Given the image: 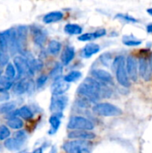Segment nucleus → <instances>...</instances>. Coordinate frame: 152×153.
I'll list each match as a JSON object with an SVG mask.
<instances>
[{
	"mask_svg": "<svg viewBox=\"0 0 152 153\" xmlns=\"http://www.w3.org/2000/svg\"><path fill=\"white\" fill-rule=\"evenodd\" d=\"M96 135L90 131H70L68 133V138L71 140L90 141L95 139Z\"/></svg>",
	"mask_w": 152,
	"mask_h": 153,
	"instance_id": "nucleus-14",
	"label": "nucleus"
},
{
	"mask_svg": "<svg viewBox=\"0 0 152 153\" xmlns=\"http://www.w3.org/2000/svg\"><path fill=\"white\" fill-rule=\"evenodd\" d=\"M100 51L99 45L96 43H88L84 46L82 50V56L83 58H90L92 56L98 54Z\"/></svg>",
	"mask_w": 152,
	"mask_h": 153,
	"instance_id": "nucleus-18",
	"label": "nucleus"
},
{
	"mask_svg": "<svg viewBox=\"0 0 152 153\" xmlns=\"http://www.w3.org/2000/svg\"><path fill=\"white\" fill-rule=\"evenodd\" d=\"M34 89V83L31 80L22 78L13 84V91L16 95H22L25 93H30Z\"/></svg>",
	"mask_w": 152,
	"mask_h": 153,
	"instance_id": "nucleus-8",
	"label": "nucleus"
},
{
	"mask_svg": "<svg viewBox=\"0 0 152 153\" xmlns=\"http://www.w3.org/2000/svg\"><path fill=\"white\" fill-rule=\"evenodd\" d=\"M64 30L68 35H82V28L76 23H67L65 26Z\"/></svg>",
	"mask_w": 152,
	"mask_h": 153,
	"instance_id": "nucleus-22",
	"label": "nucleus"
},
{
	"mask_svg": "<svg viewBox=\"0 0 152 153\" xmlns=\"http://www.w3.org/2000/svg\"><path fill=\"white\" fill-rule=\"evenodd\" d=\"M91 75L93 76L94 79L98 80L99 82H102L103 84H106L108 86L114 84V79H113L111 74L106 70L99 69V68L94 69L91 71Z\"/></svg>",
	"mask_w": 152,
	"mask_h": 153,
	"instance_id": "nucleus-12",
	"label": "nucleus"
},
{
	"mask_svg": "<svg viewBox=\"0 0 152 153\" xmlns=\"http://www.w3.org/2000/svg\"><path fill=\"white\" fill-rule=\"evenodd\" d=\"M63 150L66 153H90L91 144L88 141L71 140L63 144Z\"/></svg>",
	"mask_w": 152,
	"mask_h": 153,
	"instance_id": "nucleus-4",
	"label": "nucleus"
},
{
	"mask_svg": "<svg viewBox=\"0 0 152 153\" xmlns=\"http://www.w3.org/2000/svg\"><path fill=\"white\" fill-rule=\"evenodd\" d=\"M122 40H123V43L127 47H137L142 43L141 39L134 38L133 35H125Z\"/></svg>",
	"mask_w": 152,
	"mask_h": 153,
	"instance_id": "nucleus-27",
	"label": "nucleus"
},
{
	"mask_svg": "<svg viewBox=\"0 0 152 153\" xmlns=\"http://www.w3.org/2000/svg\"><path fill=\"white\" fill-rule=\"evenodd\" d=\"M62 74H63V65L61 63H56L55 65V66L51 69V71L49 73V76L53 80H56V79L62 77L61 76Z\"/></svg>",
	"mask_w": 152,
	"mask_h": 153,
	"instance_id": "nucleus-28",
	"label": "nucleus"
},
{
	"mask_svg": "<svg viewBox=\"0 0 152 153\" xmlns=\"http://www.w3.org/2000/svg\"><path fill=\"white\" fill-rule=\"evenodd\" d=\"M4 75H5L7 78H9L10 80H13V79H14L15 77H17V72H16V69H15L14 65L9 63V64L6 65V67H5V72H4Z\"/></svg>",
	"mask_w": 152,
	"mask_h": 153,
	"instance_id": "nucleus-32",
	"label": "nucleus"
},
{
	"mask_svg": "<svg viewBox=\"0 0 152 153\" xmlns=\"http://www.w3.org/2000/svg\"><path fill=\"white\" fill-rule=\"evenodd\" d=\"M112 65L114 66L117 82L123 87L129 88L131 86V82L126 70V62L124 56H116Z\"/></svg>",
	"mask_w": 152,
	"mask_h": 153,
	"instance_id": "nucleus-2",
	"label": "nucleus"
},
{
	"mask_svg": "<svg viewBox=\"0 0 152 153\" xmlns=\"http://www.w3.org/2000/svg\"><path fill=\"white\" fill-rule=\"evenodd\" d=\"M126 62V70L129 75V78L133 82H137L138 80V75H139V65H138V60L136 57L133 55H129L125 60Z\"/></svg>",
	"mask_w": 152,
	"mask_h": 153,
	"instance_id": "nucleus-10",
	"label": "nucleus"
},
{
	"mask_svg": "<svg viewBox=\"0 0 152 153\" xmlns=\"http://www.w3.org/2000/svg\"><path fill=\"white\" fill-rule=\"evenodd\" d=\"M150 67H151V71H152V53L151 55V56H150Z\"/></svg>",
	"mask_w": 152,
	"mask_h": 153,
	"instance_id": "nucleus-44",
	"label": "nucleus"
},
{
	"mask_svg": "<svg viewBox=\"0 0 152 153\" xmlns=\"http://www.w3.org/2000/svg\"><path fill=\"white\" fill-rule=\"evenodd\" d=\"M93 33H94L95 39H98V38H100V37L106 36V35H107V30H106V29H104V28H100V29L96 30Z\"/></svg>",
	"mask_w": 152,
	"mask_h": 153,
	"instance_id": "nucleus-40",
	"label": "nucleus"
},
{
	"mask_svg": "<svg viewBox=\"0 0 152 153\" xmlns=\"http://www.w3.org/2000/svg\"><path fill=\"white\" fill-rule=\"evenodd\" d=\"M8 49L11 55H15L19 52L18 46V39H17V31L16 29L11 28L9 29V39H8Z\"/></svg>",
	"mask_w": 152,
	"mask_h": 153,
	"instance_id": "nucleus-16",
	"label": "nucleus"
},
{
	"mask_svg": "<svg viewBox=\"0 0 152 153\" xmlns=\"http://www.w3.org/2000/svg\"><path fill=\"white\" fill-rule=\"evenodd\" d=\"M20 153H43V148L42 147H39V148H37L35 149L32 152H21Z\"/></svg>",
	"mask_w": 152,
	"mask_h": 153,
	"instance_id": "nucleus-41",
	"label": "nucleus"
},
{
	"mask_svg": "<svg viewBox=\"0 0 152 153\" xmlns=\"http://www.w3.org/2000/svg\"><path fill=\"white\" fill-rule=\"evenodd\" d=\"M13 137H14L15 139H17L18 141H20L21 143H24L26 142L27 138H28L26 132L23 131V130H19V131H17V132L14 134V136H13Z\"/></svg>",
	"mask_w": 152,
	"mask_h": 153,
	"instance_id": "nucleus-37",
	"label": "nucleus"
},
{
	"mask_svg": "<svg viewBox=\"0 0 152 153\" xmlns=\"http://www.w3.org/2000/svg\"><path fill=\"white\" fill-rule=\"evenodd\" d=\"M115 18L120 19V20H122L124 22H133V23L138 22L137 19H135L134 17H133V16H131L129 14H125V13H118L117 15H116Z\"/></svg>",
	"mask_w": 152,
	"mask_h": 153,
	"instance_id": "nucleus-34",
	"label": "nucleus"
},
{
	"mask_svg": "<svg viewBox=\"0 0 152 153\" xmlns=\"http://www.w3.org/2000/svg\"><path fill=\"white\" fill-rule=\"evenodd\" d=\"M77 39L80 41L87 42V41H91V40L95 39V37H94V33L93 32H88V33H83V34L78 36Z\"/></svg>",
	"mask_w": 152,
	"mask_h": 153,
	"instance_id": "nucleus-35",
	"label": "nucleus"
},
{
	"mask_svg": "<svg viewBox=\"0 0 152 153\" xmlns=\"http://www.w3.org/2000/svg\"><path fill=\"white\" fill-rule=\"evenodd\" d=\"M70 88V84L67 83L64 77L54 80L51 85V93L53 96H63Z\"/></svg>",
	"mask_w": 152,
	"mask_h": 153,
	"instance_id": "nucleus-11",
	"label": "nucleus"
},
{
	"mask_svg": "<svg viewBox=\"0 0 152 153\" xmlns=\"http://www.w3.org/2000/svg\"><path fill=\"white\" fill-rule=\"evenodd\" d=\"M147 12H148V13H149L150 15H151L152 16V7L149 8V9H147Z\"/></svg>",
	"mask_w": 152,
	"mask_h": 153,
	"instance_id": "nucleus-45",
	"label": "nucleus"
},
{
	"mask_svg": "<svg viewBox=\"0 0 152 153\" xmlns=\"http://www.w3.org/2000/svg\"><path fill=\"white\" fill-rule=\"evenodd\" d=\"M64 18V13L60 11H54V12H50L46 13L43 16V22L46 24H49V23H53V22H57L59 21H61Z\"/></svg>",
	"mask_w": 152,
	"mask_h": 153,
	"instance_id": "nucleus-19",
	"label": "nucleus"
},
{
	"mask_svg": "<svg viewBox=\"0 0 152 153\" xmlns=\"http://www.w3.org/2000/svg\"><path fill=\"white\" fill-rule=\"evenodd\" d=\"M146 30H147V31H148L149 33L152 34V23H150V24H148V25H147Z\"/></svg>",
	"mask_w": 152,
	"mask_h": 153,
	"instance_id": "nucleus-42",
	"label": "nucleus"
},
{
	"mask_svg": "<svg viewBox=\"0 0 152 153\" xmlns=\"http://www.w3.org/2000/svg\"><path fill=\"white\" fill-rule=\"evenodd\" d=\"M8 39H9V30L0 32V51L9 52L8 49Z\"/></svg>",
	"mask_w": 152,
	"mask_h": 153,
	"instance_id": "nucleus-24",
	"label": "nucleus"
},
{
	"mask_svg": "<svg viewBox=\"0 0 152 153\" xmlns=\"http://www.w3.org/2000/svg\"><path fill=\"white\" fill-rule=\"evenodd\" d=\"M62 49V45L58 40L52 39L47 45V52L52 56H56Z\"/></svg>",
	"mask_w": 152,
	"mask_h": 153,
	"instance_id": "nucleus-25",
	"label": "nucleus"
},
{
	"mask_svg": "<svg viewBox=\"0 0 152 153\" xmlns=\"http://www.w3.org/2000/svg\"><path fill=\"white\" fill-rule=\"evenodd\" d=\"M17 39H18V46H19V52L23 55L25 50V45L27 41V34H28V27L25 25H20L17 29Z\"/></svg>",
	"mask_w": 152,
	"mask_h": 153,
	"instance_id": "nucleus-13",
	"label": "nucleus"
},
{
	"mask_svg": "<svg viewBox=\"0 0 152 153\" xmlns=\"http://www.w3.org/2000/svg\"><path fill=\"white\" fill-rule=\"evenodd\" d=\"M100 61H101V63H102L104 65L109 66L111 64H113L111 54H109V53H104V54L100 56Z\"/></svg>",
	"mask_w": 152,
	"mask_h": 153,
	"instance_id": "nucleus-36",
	"label": "nucleus"
},
{
	"mask_svg": "<svg viewBox=\"0 0 152 153\" xmlns=\"http://www.w3.org/2000/svg\"><path fill=\"white\" fill-rule=\"evenodd\" d=\"M75 56V49L73 46L67 45L61 55V61L63 65H68Z\"/></svg>",
	"mask_w": 152,
	"mask_h": 153,
	"instance_id": "nucleus-17",
	"label": "nucleus"
},
{
	"mask_svg": "<svg viewBox=\"0 0 152 153\" xmlns=\"http://www.w3.org/2000/svg\"><path fill=\"white\" fill-rule=\"evenodd\" d=\"M7 126L11 129L14 130H21L23 127V121L20 117H14L10 120H7Z\"/></svg>",
	"mask_w": 152,
	"mask_h": 153,
	"instance_id": "nucleus-29",
	"label": "nucleus"
},
{
	"mask_svg": "<svg viewBox=\"0 0 152 153\" xmlns=\"http://www.w3.org/2000/svg\"><path fill=\"white\" fill-rule=\"evenodd\" d=\"M9 64V54L7 52H1L0 51V66L4 67Z\"/></svg>",
	"mask_w": 152,
	"mask_h": 153,
	"instance_id": "nucleus-38",
	"label": "nucleus"
},
{
	"mask_svg": "<svg viewBox=\"0 0 152 153\" xmlns=\"http://www.w3.org/2000/svg\"><path fill=\"white\" fill-rule=\"evenodd\" d=\"M30 30L32 39H33V42L35 43V45L38 47H43L47 40V37L46 30L43 28H41L40 26L36 25V24L31 25Z\"/></svg>",
	"mask_w": 152,
	"mask_h": 153,
	"instance_id": "nucleus-9",
	"label": "nucleus"
},
{
	"mask_svg": "<svg viewBox=\"0 0 152 153\" xmlns=\"http://www.w3.org/2000/svg\"><path fill=\"white\" fill-rule=\"evenodd\" d=\"M16 111H17V116L20 118L30 120L33 117V112L28 106H22L20 108H17Z\"/></svg>",
	"mask_w": 152,
	"mask_h": 153,
	"instance_id": "nucleus-23",
	"label": "nucleus"
},
{
	"mask_svg": "<svg viewBox=\"0 0 152 153\" xmlns=\"http://www.w3.org/2000/svg\"><path fill=\"white\" fill-rule=\"evenodd\" d=\"M12 87H13V81L10 80L5 75H2L0 77V93H5Z\"/></svg>",
	"mask_w": 152,
	"mask_h": 153,
	"instance_id": "nucleus-26",
	"label": "nucleus"
},
{
	"mask_svg": "<svg viewBox=\"0 0 152 153\" xmlns=\"http://www.w3.org/2000/svg\"><path fill=\"white\" fill-rule=\"evenodd\" d=\"M138 65H139V74L143 80H149L151 75V67H150V62L145 56H141L138 59Z\"/></svg>",
	"mask_w": 152,
	"mask_h": 153,
	"instance_id": "nucleus-15",
	"label": "nucleus"
},
{
	"mask_svg": "<svg viewBox=\"0 0 152 153\" xmlns=\"http://www.w3.org/2000/svg\"><path fill=\"white\" fill-rule=\"evenodd\" d=\"M24 143H21L20 141H18L17 139H15L14 137L13 138H9L6 141H4V146L10 152H15V151H19Z\"/></svg>",
	"mask_w": 152,
	"mask_h": 153,
	"instance_id": "nucleus-20",
	"label": "nucleus"
},
{
	"mask_svg": "<svg viewBox=\"0 0 152 153\" xmlns=\"http://www.w3.org/2000/svg\"><path fill=\"white\" fill-rule=\"evenodd\" d=\"M81 77H82V73L80 71H71L70 73H68L64 76V80L70 84L71 82H74L78 81Z\"/></svg>",
	"mask_w": 152,
	"mask_h": 153,
	"instance_id": "nucleus-30",
	"label": "nucleus"
},
{
	"mask_svg": "<svg viewBox=\"0 0 152 153\" xmlns=\"http://www.w3.org/2000/svg\"><path fill=\"white\" fill-rule=\"evenodd\" d=\"M48 153H56V146H53V147L51 148L50 152Z\"/></svg>",
	"mask_w": 152,
	"mask_h": 153,
	"instance_id": "nucleus-43",
	"label": "nucleus"
},
{
	"mask_svg": "<svg viewBox=\"0 0 152 153\" xmlns=\"http://www.w3.org/2000/svg\"><path fill=\"white\" fill-rule=\"evenodd\" d=\"M77 93L90 103L97 104L101 98L110 97L111 91L108 85L103 84L94 78L88 77L80 84Z\"/></svg>",
	"mask_w": 152,
	"mask_h": 153,
	"instance_id": "nucleus-1",
	"label": "nucleus"
},
{
	"mask_svg": "<svg viewBox=\"0 0 152 153\" xmlns=\"http://www.w3.org/2000/svg\"><path fill=\"white\" fill-rule=\"evenodd\" d=\"M13 65L17 72V78L22 79V77H31L34 73L30 70L26 58L23 56H17L13 58Z\"/></svg>",
	"mask_w": 152,
	"mask_h": 153,
	"instance_id": "nucleus-6",
	"label": "nucleus"
},
{
	"mask_svg": "<svg viewBox=\"0 0 152 153\" xmlns=\"http://www.w3.org/2000/svg\"><path fill=\"white\" fill-rule=\"evenodd\" d=\"M68 103V98L65 96H53L50 102L49 109L53 115L62 117L64 110L66 108Z\"/></svg>",
	"mask_w": 152,
	"mask_h": 153,
	"instance_id": "nucleus-7",
	"label": "nucleus"
},
{
	"mask_svg": "<svg viewBox=\"0 0 152 153\" xmlns=\"http://www.w3.org/2000/svg\"><path fill=\"white\" fill-rule=\"evenodd\" d=\"M13 110H15V103L14 102H5V103L0 104V114L7 115Z\"/></svg>",
	"mask_w": 152,
	"mask_h": 153,
	"instance_id": "nucleus-31",
	"label": "nucleus"
},
{
	"mask_svg": "<svg viewBox=\"0 0 152 153\" xmlns=\"http://www.w3.org/2000/svg\"><path fill=\"white\" fill-rule=\"evenodd\" d=\"M10 130L6 126H0V141H6L10 138Z\"/></svg>",
	"mask_w": 152,
	"mask_h": 153,
	"instance_id": "nucleus-33",
	"label": "nucleus"
},
{
	"mask_svg": "<svg viewBox=\"0 0 152 153\" xmlns=\"http://www.w3.org/2000/svg\"><path fill=\"white\" fill-rule=\"evenodd\" d=\"M49 124H50V130L48 132L49 134H54L57 132L61 125V117L56 115H52L49 117Z\"/></svg>",
	"mask_w": 152,
	"mask_h": 153,
	"instance_id": "nucleus-21",
	"label": "nucleus"
},
{
	"mask_svg": "<svg viewBox=\"0 0 152 153\" xmlns=\"http://www.w3.org/2000/svg\"><path fill=\"white\" fill-rule=\"evenodd\" d=\"M92 111L94 114L105 117H118L123 114V111L120 108L108 102H99L95 104L92 107Z\"/></svg>",
	"mask_w": 152,
	"mask_h": 153,
	"instance_id": "nucleus-3",
	"label": "nucleus"
},
{
	"mask_svg": "<svg viewBox=\"0 0 152 153\" xmlns=\"http://www.w3.org/2000/svg\"><path fill=\"white\" fill-rule=\"evenodd\" d=\"M47 80H48V76H47V75H46V74H41V75H39V76L38 77V79H37V82H36L37 87H38V88L43 87V86L47 83Z\"/></svg>",
	"mask_w": 152,
	"mask_h": 153,
	"instance_id": "nucleus-39",
	"label": "nucleus"
},
{
	"mask_svg": "<svg viewBox=\"0 0 152 153\" xmlns=\"http://www.w3.org/2000/svg\"><path fill=\"white\" fill-rule=\"evenodd\" d=\"M1 76H2V72L0 71V77H1Z\"/></svg>",
	"mask_w": 152,
	"mask_h": 153,
	"instance_id": "nucleus-46",
	"label": "nucleus"
},
{
	"mask_svg": "<svg viewBox=\"0 0 152 153\" xmlns=\"http://www.w3.org/2000/svg\"><path fill=\"white\" fill-rule=\"evenodd\" d=\"M67 129L70 131H91L94 129V125L86 117L74 116L70 117L67 124Z\"/></svg>",
	"mask_w": 152,
	"mask_h": 153,
	"instance_id": "nucleus-5",
	"label": "nucleus"
}]
</instances>
